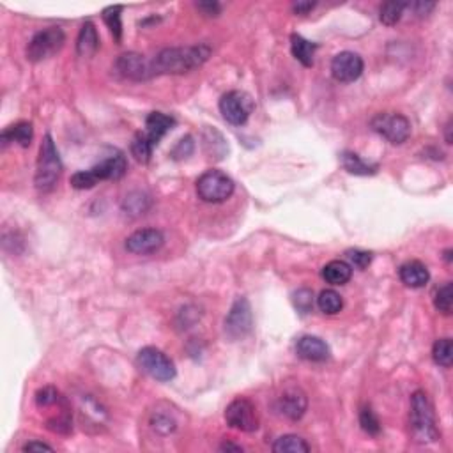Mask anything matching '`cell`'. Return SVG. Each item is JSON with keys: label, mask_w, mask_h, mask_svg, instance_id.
Segmentation results:
<instances>
[{"label": "cell", "mask_w": 453, "mask_h": 453, "mask_svg": "<svg viewBox=\"0 0 453 453\" xmlns=\"http://www.w3.org/2000/svg\"><path fill=\"white\" fill-rule=\"evenodd\" d=\"M450 131H452V121L446 124V142L452 143V133H450Z\"/></svg>", "instance_id": "cell-44"}, {"label": "cell", "mask_w": 453, "mask_h": 453, "mask_svg": "<svg viewBox=\"0 0 453 453\" xmlns=\"http://www.w3.org/2000/svg\"><path fill=\"white\" fill-rule=\"evenodd\" d=\"M363 59L354 52H340L331 61V74L340 83L356 82L363 73Z\"/></svg>", "instance_id": "cell-12"}, {"label": "cell", "mask_w": 453, "mask_h": 453, "mask_svg": "<svg viewBox=\"0 0 453 453\" xmlns=\"http://www.w3.org/2000/svg\"><path fill=\"white\" fill-rule=\"evenodd\" d=\"M234 193V181L221 170H208L197 179V195L209 204H220Z\"/></svg>", "instance_id": "cell-4"}, {"label": "cell", "mask_w": 453, "mask_h": 453, "mask_svg": "<svg viewBox=\"0 0 453 453\" xmlns=\"http://www.w3.org/2000/svg\"><path fill=\"white\" fill-rule=\"evenodd\" d=\"M99 48V37L98 32H96L94 23H90V21H85L78 34V41H77V50L78 55H82V57H92Z\"/></svg>", "instance_id": "cell-19"}, {"label": "cell", "mask_w": 453, "mask_h": 453, "mask_svg": "<svg viewBox=\"0 0 453 453\" xmlns=\"http://www.w3.org/2000/svg\"><path fill=\"white\" fill-rule=\"evenodd\" d=\"M152 149L154 148H152L151 142H149L148 137L143 135V133L135 135V139L131 142V152H133V156L139 159L140 163H148L152 156Z\"/></svg>", "instance_id": "cell-30"}, {"label": "cell", "mask_w": 453, "mask_h": 453, "mask_svg": "<svg viewBox=\"0 0 453 453\" xmlns=\"http://www.w3.org/2000/svg\"><path fill=\"white\" fill-rule=\"evenodd\" d=\"M314 8L315 2H296V4L292 6V11H294L296 14H308Z\"/></svg>", "instance_id": "cell-42"}, {"label": "cell", "mask_w": 453, "mask_h": 453, "mask_svg": "<svg viewBox=\"0 0 453 453\" xmlns=\"http://www.w3.org/2000/svg\"><path fill=\"white\" fill-rule=\"evenodd\" d=\"M34 130L30 123H18L14 126H9L2 131V143L8 145L9 142L20 143L21 148H29L32 142Z\"/></svg>", "instance_id": "cell-23"}, {"label": "cell", "mask_w": 453, "mask_h": 453, "mask_svg": "<svg viewBox=\"0 0 453 453\" xmlns=\"http://www.w3.org/2000/svg\"><path fill=\"white\" fill-rule=\"evenodd\" d=\"M137 367L149 377L167 383L176 377V365L165 352L156 348H143L137 354Z\"/></svg>", "instance_id": "cell-5"}, {"label": "cell", "mask_w": 453, "mask_h": 453, "mask_svg": "<svg viewBox=\"0 0 453 453\" xmlns=\"http://www.w3.org/2000/svg\"><path fill=\"white\" fill-rule=\"evenodd\" d=\"M370 124L372 130L393 145H401L411 137V123L407 121V117L401 114H393V112L377 114L372 119Z\"/></svg>", "instance_id": "cell-7"}, {"label": "cell", "mask_w": 453, "mask_h": 453, "mask_svg": "<svg viewBox=\"0 0 453 453\" xmlns=\"http://www.w3.org/2000/svg\"><path fill=\"white\" fill-rule=\"evenodd\" d=\"M193 151H195V142H193V137L186 135L176 143V148L172 149L170 156L174 159H184V158H188V156H192Z\"/></svg>", "instance_id": "cell-36"}, {"label": "cell", "mask_w": 453, "mask_h": 453, "mask_svg": "<svg viewBox=\"0 0 453 453\" xmlns=\"http://www.w3.org/2000/svg\"><path fill=\"white\" fill-rule=\"evenodd\" d=\"M197 8L201 9L204 14H208V17H218L221 11V6L218 2H199Z\"/></svg>", "instance_id": "cell-39"}, {"label": "cell", "mask_w": 453, "mask_h": 453, "mask_svg": "<svg viewBox=\"0 0 453 453\" xmlns=\"http://www.w3.org/2000/svg\"><path fill=\"white\" fill-rule=\"evenodd\" d=\"M352 276V265L345 261H331L323 268V278L331 285H343Z\"/></svg>", "instance_id": "cell-20"}, {"label": "cell", "mask_w": 453, "mask_h": 453, "mask_svg": "<svg viewBox=\"0 0 453 453\" xmlns=\"http://www.w3.org/2000/svg\"><path fill=\"white\" fill-rule=\"evenodd\" d=\"M252 328L253 314L250 301L246 298H237L225 317V335H227V339H230V342H236V340H243L245 336H248Z\"/></svg>", "instance_id": "cell-8"}, {"label": "cell", "mask_w": 453, "mask_h": 453, "mask_svg": "<svg viewBox=\"0 0 453 453\" xmlns=\"http://www.w3.org/2000/svg\"><path fill=\"white\" fill-rule=\"evenodd\" d=\"M399 276H401L402 283H405L411 289H420V287L427 285L430 280L427 265L420 261H409L402 264L399 270Z\"/></svg>", "instance_id": "cell-18"}, {"label": "cell", "mask_w": 453, "mask_h": 453, "mask_svg": "<svg viewBox=\"0 0 453 453\" xmlns=\"http://www.w3.org/2000/svg\"><path fill=\"white\" fill-rule=\"evenodd\" d=\"M296 352H298L299 358L306 359V361H326L330 358V348L324 340H321L319 336L306 335L301 336L296 343Z\"/></svg>", "instance_id": "cell-17"}, {"label": "cell", "mask_w": 453, "mask_h": 453, "mask_svg": "<svg viewBox=\"0 0 453 453\" xmlns=\"http://www.w3.org/2000/svg\"><path fill=\"white\" fill-rule=\"evenodd\" d=\"M52 452V446L46 445V443H39V441H30L23 446V452Z\"/></svg>", "instance_id": "cell-41"}, {"label": "cell", "mask_w": 453, "mask_h": 453, "mask_svg": "<svg viewBox=\"0 0 453 453\" xmlns=\"http://www.w3.org/2000/svg\"><path fill=\"white\" fill-rule=\"evenodd\" d=\"M152 429L159 434H170L176 430V421L170 416H163V414H154L151 420Z\"/></svg>", "instance_id": "cell-38"}, {"label": "cell", "mask_w": 453, "mask_h": 453, "mask_svg": "<svg viewBox=\"0 0 453 453\" xmlns=\"http://www.w3.org/2000/svg\"><path fill=\"white\" fill-rule=\"evenodd\" d=\"M306 405H308V401H306L305 392L299 386H287L276 399L274 409L287 420L296 421L305 414Z\"/></svg>", "instance_id": "cell-13"}, {"label": "cell", "mask_w": 453, "mask_h": 453, "mask_svg": "<svg viewBox=\"0 0 453 453\" xmlns=\"http://www.w3.org/2000/svg\"><path fill=\"white\" fill-rule=\"evenodd\" d=\"M128 161L124 158L123 152L115 151L114 154L105 158L103 161H99L98 165L90 168L92 174L96 176L98 181H117L126 174Z\"/></svg>", "instance_id": "cell-15"}, {"label": "cell", "mask_w": 453, "mask_h": 453, "mask_svg": "<svg viewBox=\"0 0 453 453\" xmlns=\"http://www.w3.org/2000/svg\"><path fill=\"white\" fill-rule=\"evenodd\" d=\"M359 425L370 436H377L381 432V421L376 416V412L372 411L370 407H363L359 411Z\"/></svg>", "instance_id": "cell-32"}, {"label": "cell", "mask_w": 453, "mask_h": 453, "mask_svg": "<svg viewBox=\"0 0 453 453\" xmlns=\"http://www.w3.org/2000/svg\"><path fill=\"white\" fill-rule=\"evenodd\" d=\"M211 55L208 45L176 46L165 48L152 59L154 74H184L188 71L201 68Z\"/></svg>", "instance_id": "cell-1"}, {"label": "cell", "mask_w": 453, "mask_h": 453, "mask_svg": "<svg viewBox=\"0 0 453 453\" xmlns=\"http://www.w3.org/2000/svg\"><path fill=\"white\" fill-rule=\"evenodd\" d=\"M407 8L405 2H384L379 9V18L384 25H396L401 21L404 9Z\"/></svg>", "instance_id": "cell-27"}, {"label": "cell", "mask_w": 453, "mask_h": 453, "mask_svg": "<svg viewBox=\"0 0 453 453\" xmlns=\"http://www.w3.org/2000/svg\"><path fill=\"white\" fill-rule=\"evenodd\" d=\"M174 126H176V119L167 114H161V112H152L145 119V133L143 135L148 137L152 148H156L159 140L163 139Z\"/></svg>", "instance_id": "cell-16"}, {"label": "cell", "mask_w": 453, "mask_h": 453, "mask_svg": "<svg viewBox=\"0 0 453 453\" xmlns=\"http://www.w3.org/2000/svg\"><path fill=\"white\" fill-rule=\"evenodd\" d=\"M348 259L351 262V265L358 268V270H365L368 268L372 262V253L363 252V250H349Z\"/></svg>", "instance_id": "cell-37"}, {"label": "cell", "mask_w": 453, "mask_h": 453, "mask_svg": "<svg viewBox=\"0 0 453 453\" xmlns=\"http://www.w3.org/2000/svg\"><path fill=\"white\" fill-rule=\"evenodd\" d=\"M59 402H62L61 393H59L55 388H52V386H45V388H41L39 392L36 393L37 407H41V409L52 407V405L59 404Z\"/></svg>", "instance_id": "cell-33"}, {"label": "cell", "mask_w": 453, "mask_h": 453, "mask_svg": "<svg viewBox=\"0 0 453 453\" xmlns=\"http://www.w3.org/2000/svg\"><path fill=\"white\" fill-rule=\"evenodd\" d=\"M452 305H453V292H452V283H445L436 290L434 294V306L441 314L450 315L452 314Z\"/></svg>", "instance_id": "cell-31"}, {"label": "cell", "mask_w": 453, "mask_h": 453, "mask_svg": "<svg viewBox=\"0 0 453 453\" xmlns=\"http://www.w3.org/2000/svg\"><path fill=\"white\" fill-rule=\"evenodd\" d=\"M317 306H319V310L323 312V314L335 315L343 308V299H342V296L336 292V290L326 289V290H323L321 294H319Z\"/></svg>", "instance_id": "cell-25"}, {"label": "cell", "mask_w": 453, "mask_h": 453, "mask_svg": "<svg viewBox=\"0 0 453 453\" xmlns=\"http://www.w3.org/2000/svg\"><path fill=\"white\" fill-rule=\"evenodd\" d=\"M292 301H294L296 310L299 314H308L314 306V292L308 289H299L292 294Z\"/></svg>", "instance_id": "cell-34"}, {"label": "cell", "mask_w": 453, "mask_h": 453, "mask_svg": "<svg viewBox=\"0 0 453 453\" xmlns=\"http://www.w3.org/2000/svg\"><path fill=\"white\" fill-rule=\"evenodd\" d=\"M149 205H151V201H149V197L145 193L133 192L124 201V211H128V214L139 217V214H143V212L148 211Z\"/></svg>", "instance_id": "cell-29"}, {"label": "cell", "mask_w": 453, "mask_h": 453, "mask_svg": "<svg viewBox=\"0 0 453 453\" xmlns=\"http://www.w3.org/2000/svg\"><path fill=\"white\" fill-rule=\"evenodd\" d=\"M225 421L241 432H255L259 429L257 407L248 399H236L225 409Z\"/></svg>", "instance_id": "cell-10"}, {"label": "cell", "mask_w": 453, "mask_h": 453, "mask_svg": "<svg viewBox=\"0 0 453 453\" xmlns=\"http://www.w3.org/2000/svg\"><path fill=\"white\" fill-rule=\"evenodd\" d=\"M252 96L243 90H230L220 99V112L223 119L232 126H243L253 112Z\"/></svg>", "instance_id": "cell-9"}, {"label": "cell", "mask_w": 453, "mask_h": 453, "mask_svg": "<svg viewBox=\"0 0 453 453\" xmlns=\"http://www.w3.org/2000/svg\"><path fill=\"white\" fill-rule=\"evenodd\" d=\"M290 50H292V55L296 57V61L301 62L305 68H310L314 66V57H315V50L317 45L308 39H305L299 34H292L290 36Z\"/></svg>", "instance_id": "cell-21"}, {"label": "cell", "mask_w": 453, "mask_h": 453, "mask_svg": "<svg viewBox=\"0 0 453 453\" xmlns=\"http://www.w3.org/2000/svg\"><path fill=\"white\" fill-rule=\"evenodd\" d=\"M220 450L221 452H243V448L241 446H237V445H232V443H223V445L220 446Z\"/></svg>", "instance_id": "cell-43"}, {"label": "cell", "mask_w": 453, "mask_h": 453, "mask_svg": "<svg viewBox=\"0 0 453 453\" xmlns=\"http://www.w3.org/2000/svg\"><path fill=\"white\" fill-rule=\"evenodd\" d=\"M115 71L126 80H133V82H143L154 77L152 71V62L135 52H128L119 55L115 61Z\"/></svg>", "instance_id": "cell-11"}, {"label": "cell", "mask_w": 453, "mask_h": 453, "mask_svg": "<svg viewBox=\"0 0 453 453\" xmlns=\"http://www.w3.org/2000/svg\"><path fill=\"white\" fill-rule=\"evenodd\" d=\"M445 257H446V261H452V250H446L445 252Z\"/></svg>", "instance_id": "cell-45"}, {"label": "cell", "mask_w": 453, "mask_h": 453, "mask_svg": "<svg viewBox=\"0 0 453 453\" xmlns=\"http://www.w3.org/2000/svg\"><path fill=\"white\" fill-rule=\"evenodd\" d=\"M165 243V236L158 229H142L126 239V250L135 255H149L158 252Z\"/></svg>", "instance_id": "cell-14"}, {"label": "cell", "mask_w": 453, "mask_h": 453, "mask_svg": "<svg viewBox=\"0 0 453 453\" xmlns=\"http://www.w3.org/2000/svg\"><path fill=\"white\" fill-rule=\"evenodd\" d=\"M340 161H342V167L349 172V174H354V176H374L377 172V165L368 163L363 158L356 152H342L340 154Z\"/></svg>", "instance_id": "cell-22"}, {"label": "cell", "mask_w": 453, "mask_h": 453, "mask_svg": "<svg viewBox=\"0 0 453 453\" xmlns=\"http://www.w3.org/2000/svg\"><path fill=\"white\" fill-rule=\"evenodd\" d=\"M121 12L123 8L121 6H110L103 11V20H105L106 27L110 29L112 36L117 43H121V37H123V21H121Z\"/></svg>", "instance_id": "cell-26"}, {"label": "cell", "mask_w": 453, "mask_h": 453, "mask_svg": "<svg viewBox=\"0 0 453 453\" xmlns=\"http://www.w3.org/2000/svg\"><path fill=\"white\" fill-rule=\"evenodd\" d=\"M409 423H411V434L414 437V441L425 445V443H434L439 437L434 407L430 404L429 396L425 395L423 392L412 393Z\"/></svg>", "instance_id": "cell-2"}, {"label": "cell", "mask_w": 453, "mask_h": 453, "mask_svg": "<svg viewBox=\"0 0 453 453\" xmlns=\"http://www.w3.org/2000/svg\"><path fill=\"white\" fill-rule=\"evenodd\" d=\"M407 8L414 9L418 17H425V14H429L436 8V4L434 2H414V4H407Z\"/></svg>", "instance_id": "cell-40"}, {"label": "cell", "mask_w": 453, "mask_h": 453, "mask_svg": "<svg viewBox=\"0 0 453 453\" xmlns=\"http://www.w3.org/2000/svg\"><path fill=\"white\" fill-rule=\"evenodd\" d=\"M62 174V161L59 156L55 142H53L52 135H46L43 139L41 148H39V158H37L36 167V188L39 192H50V190L57 184L59 177Z\"/></svg>", "instance_id": "cell-3"}, {"label": "cell", "mask_w": 453, "mask_h": 453, "mask_svg": "<svg viewBox=\"0 0 453 453\" xmlns=\"http://www.w3.org/2000/svg\"><path fill=\"white\" fill-rule=\"evenodd\" d=\"M274 453H308L310 446L303 437L294 436V434H287V436L278 437L273 443Z\"/></svg>", "instance_id": "cell-24"}, {"label": "cell", "mask_w": 453, "mask_h": 453, "mask_svg": "<svg viewBox=\"0 0 453 453\" xmlns=\"http://www.w3.org/2000/svg\"><path fill=\"white\" fill-rule=\"evenodd\" d=\"M64 41L66 34L61 27H48L45 30H39L27 46V59L30 62L46 61L57 52H61Z\"/></svg>", "instance_id": "cell-6"}, {"label": "cell", "mask_w": 453, "mask_h": 453, "mask_svg": "<svg viewBox=\"0 0 453 453\" xmlns=\"http://www.w3.org/2000/svg\"><path fill=\"white\" fill-rule=\"evenodd\" d=\"M99 181L96 179V176L92 174V170H82V172H77V174H73V177H71V186L77 190H90L94 188L96 184H98Z\"/></svg>", "instance_id": "cell-35"}, {"label": "cell", "mask_w": 453, "mask_h": 453, "mask_svg": "<svg viewBox=\"0 0 453 453\" xmlns=\"http://www.w3.org/2000/svg\"><path fill=\"white\" fill-rule=\"evenodd\" d=\"M432 356H434V361H436L439 367H445V368L452 367V361H453L452 340L450 339L437 340V342L434 343Z\"/></svg>", "instance_id": "cell-28"}]
</instances>
